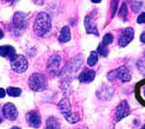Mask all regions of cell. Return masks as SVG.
Wrapping results in <instances>:
<instances>
[{"instance_id":"6da1fadb","label":"cell","mask_w":145,"mask_h":129,"mask_svg":"<svg viewBox=\"0 0 145 129\" xmlns=\"http://www.w3.org/2000/svg\"><path fill=\"white\" fill-rule=\"evenodd\" d=\"M51 28V18L48 14L45 12H41L37 15L35 18L33 29L36 35L38 36H45L50 31Z\"/></svg>"},{"instance_id":"7a4b0ae2","label":"cell","mask_w":145,"mask_h":129,"mask_svg":"<svg viewBox=\"0 0 145 129\" xmlns=\"http://www.w3.org/2000/svg\"><path fill=\"white\" fill-rule=\"evenodd\" d=\"M28 86L33 91H43L48 86V80L43 74L34 73L28 79Z\"/></svg>"},{"instance_id":"3957f363","label":"cell","mask_w":145,"mask_h":129,"mask_svg":"<svg viewBox=\"0 0 145 129\" xmlns=\"http://www.w3.org/2000/svg\"><path fill=\"white\" fill-rule=\"evenodd\" d=\"M58 108H59V111L61 112V114L63 115V116L65 118V119L70 123H76L79 120V116L78 115L74 114L72 112L71 109V105H70L69 100L64 98L58 104Z\"/></svg>"},{"instance_id":"277c9868","label":"cell","mask_w":145,"mask_h":129,"mask_svg":"<svg viewBox=\"0 0 145 129\" xmlns=\"http://www.w3.org/2000/svg\"><path fill=\"white\" fill-rule=\"evenodd\" d=\"M12 24L14 26V32L18 35L24 31L28 24V18L27 15L22 12H17L13 17Z\"/></svg>"},{"instance_id":"5b68a950","label":"cell","mask_w":145,"mask_h":129,"mask_svg":"<svg viewBox=\"0 0 145 129\" xmlns=\"http://www.w3.org/2000/svg\"><path fill=\"white\" fill-rule=\"evenodd\" d=\"M11 67L14 72L18 74L24 73L28 68V61L24 55H16L14 58H12Z\"/></svg>"},{"instance_id":"8992f818","label":"cell","mask_w":145,"mask_h":129,"mask_svg":"<svg viewBox=\"0 0 145 129\" xmlns=\"http://www.w3.org/2000/svg\"><path fill=\"white\" fill-rule=\"evenodd\" d=\"M134 29L132 27H127L125 29H123L122 31L119 33L118 37V45L120 47H126L128 44H130L132 42V40L134 39Z\"/></svg>"},{"instance_id":"52a82bcc","label":"cell","mask_w":145,"mask_h":129,"mask_svg":"<svg viewBox=\"0 0 145 129\" xmlns=\"http://www.w3.org/2000/svg\"><path fill=\"white\" fill-rule=\"evenodd\" d=\"M109 74L113 75V77H112V79L110 80V82L113 81L115 78H118L121 82L126 83V82L131 81V79H132V75H131L130 70H129L126 66L119 67L117 70H114V71L110 72Z\"/></svg>"},{"instance_id":"ba28073f","label":"cell","mask_w":145,"mask_h":129,"mask_svg":"<svg viewBox=\"0 0 145 129\" xmlns=\"http://www.w3.org/2000/svg\"><path fill=\"white\" fill-rule=\"evenodd\" d=\"M131 113V108L129 106L128 102L126 100H123L120 104L116 107L115 111V119L117 121L122 120L123 118H125L126 116H128Z\"/></svg>"},{"instance_id":"9c48e42d","label":"cell","mask_w":145,"mask_h":129,"mask_svg":"<svg viewBox=\"0 0 145 129\" xmlns=\"http://www.w3.org/2000/svg\"><path fill=\"white\" fill-rule=\"evenodd\" d=\"M27 123L33 128H39L42 124V118L41 115L38 111H30L28 112L25 116Z\"/></svg>"},{"instance_id":"30bf717a","label":"cell","mask_w":145,"mask_h":129,"mask_svg":"<svg viewBox=\"0 0 145 129\" xmlns=\"http://www.w3.org/2000/svg\"><path fill=\"white\" fill-rule=\"evenodd\" d=\"M2 112H3V116H5V118L9 120H16L18 118V110L15 105L12 103H6L3 106Z\"/></svg>"},{"instance_id":"8fae6325","label":"cell","mask_w":145,"mask_h":129,"mask_svg":"<svg viewBox=\"0 0 145 129\" xmlns=\"http://www.w3.org/2000/svg\"><path fill=\"white\" fill-rule=\"evenodd\" d=\"M61 56L58 55H53L52 56H50V58L48 59V71L50 74L55 75L59 70L60 63H61Z\"/></svg>"},{"instance_id":"7c38bea8","label":"cell","mask_w":145,"mask_h":129,"mask_svg":"<svg viewBox=\"0 0 145 129\" xmlns=\"http://www.w3.org/2000/svg\"><path fill=\"white\" fill-rule=\"evenodd\" d=\"M84 26H85V29H86V31H87V33L94 34L96 36H99V31H98L97 27H96V25L94 23V20L91 17V15H87L85 17V20H84Z\"/></svg>"},{"instance_id":"4fadbf2b","label":"cell","mask_w":145,"mask_h":129,"mask_svg":"<svg viewBox=\"0 0 145 129\" xmlns=\"http://www.w3.org/2000/svg\"><path fill=\"white\" fill-rule=\"evenodd\" d=\"M96 77V72L94 70H90V69H84L81 74L79 75L78 80L80 83L84 84H88L91 83Z\"/></svg>"},{"instance_id":"5bb4252c","label":"cell","mask_w":145,"mask_h":129,"mask_svg":"<svg viewBox=\"0 0 145 129\" xmlns=\"http://www.w3.org/2000/svg\"><path fill=\"white\" fill-rule=\"evenodd\" d=\"M15 55H16V50L14 47H12L10 45L0 46V56L7 57L11 60L12 58H14Z\"/></svg>"},{"instance_id":"9a60e30c","label":"cell","mask_w":145,"mask_h":129,"mask_svg":"<svg viewBox=\"0 0 145 129\" xmlns=\"http://www.w3.org/2000/svg\"><path fill=\"white\" fill-rule=\"evenodd\" d=\"M46 129H61V122L55 116H50L46 119Z\"/></svg>"},{"instance_id":"2e32d148","label":"cell","mask_w":145,"mask_h":129,"mask_svg":"<svg viewBox=\"0 0 145 129\" xmlns=\"http://www.w3.org/2000/svg\"><path fill=\"white\" fill-rule=\"evenodd\" d=\"M71 40V31H70V28L68 26H64L61 29L59 35V41L62 43H67Z\"/></svg>"},{"instance_id":"e0dca14e","label":"cell","mask_w":145,"mask_h":129,"mask_svg":"<svg viewBox=\"0 0 145 129\" xmlns=\"http://www.w3.org/2000/svg\"><path fill=\"white\" fill-rule=\"evenodd\" d=\"M22 93V88H13V86H9L7 88V94L11 96V97H18V96H20Z\"/></svg>"},{"instance_id":"ac0fdd59","label":"cell","mask_w":145,"mask_h":129,"mask_svg":"<svg viewBox=\"0 0 145 129\" xmlns=\"http://www.w3.org/2000/svg\"><path fill=\"white\" fill-rule=\"evenodd\" d=\"M97 62H98L97 51H91L89 57H88V59H87V64L92 67V66H95V65L97 64Z\"/></svg>"},{"instance_id":"d6986e66","label":"cell","mask_w":145,"mask_h":129,"mask_svg":"<svg viewBox=\"0 0 145 129\" xmlns=\"http://www.w3.org/2000/svg\"><path fill=\"white\" fill-rule=\"evenodd\" d=\"M142 5H143V3H142L141 1H134V2H132L131 9H132V11L134 12V13H137V12H139L140 9L142 8Z\"/></svg>"},{"instance_id":"ffe728a7","label":"cell","mask_w":145,"mask_h":129,"mask_svg":"<svg viewBox=\"0 0 145 129\" xmlns=\"http://www.w3.org/2000/svg\"><path fill=\"white\" fill-rule=\"evenodd\" d=\"M120 17L123 18L124 20H127V16H128V8H127V4L124 2L120 8V13H119Z\"/></svg>"},{"instance_id":"44dd1931","label":"cell","mask_w":145,"mask_h":129,"mask_svg":"<svg viewBox=\"0 0 145 129\" xmlns=\"http://www.w3.org/2000/svg\"><path fill=\"white\" fill-rule=\"evenodd\" d=\"M98 53H99V55H101L102 56H106L107 53H108V51H107L106 45L101 43L99 47H98Z\"/></svg>"},{"instance_id":"7402d4cb","label":"cell","mask_w":145,"mask_h":129,"mask_svg":"<svg viewBox=\"0 0 145 129\" xmlns=\"http://www.w3.org/2000/svg\"><path fill=\"white\" fill-rule=\"evenodd\" d=\"M112 42H113V36H112V34L110 33H107L104 36V39H103V44L104 45H109V44H111Z\"/></svg>"},{"instance_id":"603a6c76","label":"cell","mask_w":145,"mask_h":129,"mask_svg":"<svg viewBox=\"0 0 145 129\" xmlns=\"http://www.w3.org/2000/svg\"><path fill=\"white\" fill-rule=\"evenodd\" d=\"M137 22L140 23V24H141V23H145V12L141 13L138 16V18H137Z\"/></svg>"},{"instance_id":"cb8c5ba5","label":"cell","mask_w":145,"mask_h":129,"mask_svg":"<svg viewBox=\"0 0 145 129\" xmlns=\"http://www.w3.org/2000/svg\"><path fill=\"white\" fill-rule=\"evenodd\" d=\"M112 4H113L114 6H112V11H111V15L112 17L114 16V14H115V10H116V6H117V1L115 2H112Z\"/></svg>"},{"instance_id":"d4e9b609","label":"cell","mask_w":145,"mask_h":129,"mask_svg":"<svg viewBox=\"0 0 145 129\" xmlns=\"http://www.w3.org/2000/svg\"><path fill=\"white\" fill-rule=\"evenodd\" d=\"M6 95V91L3 88H0V98H4Z\"/></svg>"},{"instance_id":"484cf974","label":"cell","mask_w":145,"mask_h":129,"mask_svg":"<svg viewBox=\"0 0 145 129\" xmlns=\"http://www.w3.org/2000/svg\"><path fill=\"white\" fill-rule=\"evenodd\" d=\"M140 41L142 42V43L145 44V32L144 33H142L141 35H140Z\"/></svg>"},{"instance_id":"4316f807","label":"cell","mask_w":145,"mask_h":129,"mask_svg":"<svg viewBox=\"0 0 145 129\" xmlns=\"http://www.w3.org/2000/svg\"><path fill=\"white\" fill-rule=\"evenodd\" d=\"M3 37H4V32L2 31L1 29H0V40H1L2 38H3Z\"/></svg>"},{"instance_id":"83f0119b","label":"cell","mask_w":145,"mask_h":129,"mask_svg":"<svg viewBox=\"0 0 145 129\" xmlns=\"http://www.w3.org/2000/svg\"><path fill=\"white\" fill-rule=\"evenodd\" d=\"M11 129H20V128L18 127V126H14V127H12Z\"/></svg>"},{"instance_id":"f1b7e54d","label":"cell","mask_w":145,"mask_h":129,"mask_svg":"<svg viewBox=\"0 0 145 129\" xmlns=\"http://www.w3.org/2000/svg\"><path fill=\"white\" fill-rule=\"evenodd\" d=\"M140 129H145V124H144V125H143V126H142V127H141V128H140Z\"/></svg>"},{"instance_id":"f546056e","label":"cell","mask_w":145,"mask_h":129,"mask_svg":"<svg viewBox=\"0 0 145 129\" xmlns=\"http://www.w3.org/2000/svg\"><path fill=\"white\" fill-rule=\"evenodd\" d=\"M2 122V119H1V118H0V123H1Z\"/></svg>"},{"instance_id":"4dcf8cb0","label":"cell","mask_w":145,"mask_h":129,"mask_svg":"<svg viewBox=\"0 0 145 129\" xmlns=\"http://www.w3.org/2000/svg\"><path fill=\"white\" fill-rule=\"evenodd\" d=\"M144 96H145V88H144Z\"/></svg>"}]
</instances>
